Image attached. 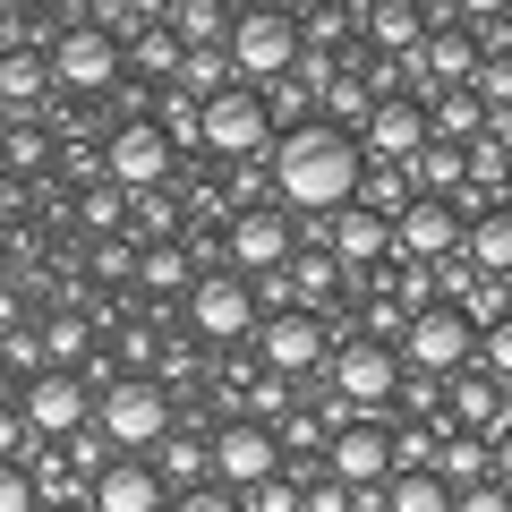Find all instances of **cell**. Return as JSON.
<instances>
[{
	"instance_id": "1",
	"label": "cell",
	"mask_w": 512,
	"mask_h": 512,
	"mask_svg": "<svg viewBox=\"0 0 512 512\" xmlns=\"http://www.w3.org/2000/svg\"><path fill=\"white\" fill-rule=\"evenodd\" d=\"M265 171H274V205L282 214H308V222H333L350 197H359L367 163H359V137H342L333 120H308L291 128V137H274V154H265Z\"/></svg>"
},
{
	"instance_id": "2",
	"label": "cell",
	"mask_w": 512,
	"mask_h": 512,
	"mask_svg": "<svg viewBox=\"0 0 512 512\" xmlns=\"http://www.w3.org/2000/svg\"><path fill=\"white\" fill-rule=\"evenodd\" d=\"M171 427H180V402H171L163 376H111L103 393H94V436H103L111 453H154Z\"/></svg>"
},
{
	"instance_id": "3",
	"label": "cell",
	"mask_w": 512,
	"mask_h": 512,
	"mask_svg": "<svg viewBox=\"0 0 512 512\" xmlns=\"http://www.w3.org/2000/svg\"><path fill=\"white\" fill-rule=\"evenodd\" d=\"M325 376H333V402H342L350 419H376L384 427V419H393V402H402V376H410V367H402V350H393V342L350 333V342H333Z\"/></svg>"
},
{
	"instance_id": "4",
	"label": "cell",
	"mask_w": 512,
	"mask_h": 512,
	"mask_svg": "<svg viewBox=\"0 0 512 512\" xmlns=\"http://www.w3.org/2000/svg\"><path fill=\"white\" fill-rule=\"evenodd\" d=\"M52 86L69 94V103H94V94H120L128 86V43H111L103 26L69 18L52 43Z\"/></svg>"
},
{
	"instance_id": "5",
	"label": "cell",
	"mask_w": 512,
	"mask_h": 512,
	"mask_svg": "<svg viewBox=\"0 0 512 512\" xmlns=\"http://www.w3.org/2000/svg\"><path fill=\"white\" fill-rule=\"evenodd\" d=\"M299 69V18L291 9H239L231 18V77L239 86H282Z\"/></svg>"
},
{
	"instance_id": "6",
	"label": "cell",
	"mask_w": 512,
	"mask_h": 512,
	"mask_svg": "<svg viewBox=\"0 0 512 512\" xmlns=\"http://www.w3.org/2000/svg\"><path fill=\"white\" fill-rule=\"evenodd\" d=\"M171 171H180V146L154 128V111H137V120L103 128V180H111V188L146 197V188H171Z\"/></svg>"
},
{
	"instance_id": "7",
	"label": "cell",
	"mask_w": 512,
	"mask_h": 512,
	"mask_svg": "<svg viewBox=\"0 0 512 512\" xmlns=\"http://www.w3.org/2000/svg\"><path fill=\"white\" fill-rule=\"evenodd\" d=\"M402 367L410 376H436V384H453V376H470L478 367V325L461 308H419L410 316V333H402Z\"/></svg>"
},
{
	"instance_id": "8",
	"label": "cell",
	"mask_w": 512,
	"mask_h": 512,
	"mask_svg": "<svg viewBox=\"0 0 512 512\" xmlns=\"http://www.w3.org/2000/svg\"><path fill=\"white\" fill-rule=\"evenodd\" d=\"M18 419H26V444H69L94 427V384L69 367H43L35 384H18Z\"/></svg>"
},
{
	"instance_id": "9",
	"label": "cell",
	"mask_w": 512,
	"mask_h": 512,
	"mask_svg": "<svg viewBox=\"0 0 512 512\" xmlns=\"http://www.w3.org/2000/svg\"><path fill=\"white\" fill-rule=\"evenodd\" d=\"M461 239H470V214H461L453 197H410L402 214H393V256H402L410 274H436V265H453Z\"/></svg>"
},
{
	"instance_id": "10",
	"label": "cell",
	"mask_w": 512,
	"mask_h": 512,
	"mask_svg": "<svg viewBox=\"0 0 512 512\" xmlns=\"http://www.w3.org/2000/svg\"><path fill=\"white\" fill-rule=\"evenodd\" d=\"M222 256H231V274L274 282L282 265L299 256V222L282 214V205H248V214H231V222H222Z\"/></svg>"
},
{
	"instance_id": "11",
	"label": "cell",
	"mask_w": 512,
	"mask_h": 512,
	"mask_svg": "<svg viewBox=\"0 0 512 512\" xmlns=\"http://www.w3.org/2000/svg\"><path fill=\"white\" fill-rule=\"evenodd\" d=\"M256 367L265 376H316V367H333V325L308 308H274L265 325H256Z\"/></svg>"
},
{
	"instance_id": "12",
	"label": "cell",
	"mask_w": 512,
	"mask_h": 512,
	"mask_svg": "<svg viewBox=\"0 0 512 512\" xmlns=\"http://www.w3.org/2000/svg\"><path fill=\"white\" fill-rule=\"evenodd\" d=\"M274 111H265V94L256 86H231L205 103V154L214 163H256V154H274Z\"/></svg>"
},
{
	"instance_id": "13",
	"label": "cell",
	"mask_w": 512,
	"mask_h": 512,
	"mask_svg": "<svg viewBox=\"0 0 512 512\" xmlns=\"http://www.w3.org/2000/svg\"><path fill=\"white\" fill-rule=\"evenodd\" d=\"M188 325H197L205 342H256V325H265V308H256V282L231 274V265L197 274V291H188Z\"/></svg>"
},
{
	"instance_id": "14",
	"label": "cell",
	"mask_w": 512,
	"mask_h": 512,
	"mask_svg": "<svg viewBox=\"0 0 512 512\" xmlns=\"http://www.w3.org/2000/svg\"><path fill=\"white\" fill-rule=\"evenodd\" d=\"M265 478H282V436L265 419H222L214 427V487L256 495Z\"/></svg>"
},
{
	"instance_id": "15",
	"label": "cell",
	"mask_w": 512,
	"mask_h": 512,
	"mask_svg": "<svg viewBox=\"0 0 512 512\" xmlns=\"http://www.w3.org/2000/svg\"><path fill=\"white\" fill-rule=\"evenodd\" d=\"M419 154H427V103H419V94H384V103L367 111V128H359V163L410 171Z\"/></svg>"
},
{
	"instance_id": "16",
	"label": "cell",
	"mask_w": 512,
	"mask_h": 512,
	"mask_svg": "<svg viewBox=\"0 0 512 512\" xmlns=\"http://www.w3.org/2000/svg\"><path fill=\"white\" fill-rule=\"evenodd\" d=\"M342 282H350V274H342V256H333V239H308V248H299L274 282H256V291H274L282 308H308V316H325L333 299H342Z\"/></svg>"
},
{
	"instance_id": "17",
	"label": "cell",
	"mask_w": 512,
	"mask_h": 512,
	"mask_svg": "<svg viewBox=\"0 0 512 512\" xmlns=\"http://www.w3.org/2000/svg\"><path fill=\"white\" fill-rule=\"evenodd\" d=\"M325 470L342 478L350 495H367V487H393V427H376V419H359V427H342V436L325 444Z\"/></svg>"
},
{
	"instance_id": "18",
	"label": "cell",
	"mask_w": 512,
	"mask_h": 512,
	"mask_svg": "<svg viewBox=\"0 0 512 512\" xmlns=\"http://www.w3.org/2000/svg\"><path fill=\"white\" fill-rule=\"evenodd\" d=\"M333 256H342V274L376 282L384 265H393V222H384L376 205H359V197H350L342 214H333Z\"/></svg>"
},
{
	"instance_id": "19",
	"label": "cell",
	"mask_w": 512,
	"mask_h": 512,
	"mask_svg": "<svg viewBox=\"0 0 512 512\" xmlns=\"http://www.w3.org/2000/svg\"><path fill=\"white\" fill-rule=\"evenodd\" d=\"M86 512H171V487L154 478V461H146V453H120L103 478H94Z\"/></svg>"
},
{
	"instance_id": "20",
	"label": "cell",
	"mask_w": 512,
	"mask_h": 512,
	"mask_svg": "<svg viewBox=\"0 0 512 512\" xmlns=\"http://www.w3.org/2000/svg\"><path fill=\"white\" fill-rule=\"evenodd\" d=\"M419 43H427V9H410V0H367L359 9V52H376V60L402 69Z\"/></svg>"
},
{
	"instance_id": "21",
	"label": "cell",
	"mask_w": 512,
	"mask_h": 512,
	"mask_svg": "<svg viewBox=\"0 0 512 512\" xmlns=\"http://www.w3.org/2000/svg\"><path fill=\"white\" fill-rule=\"evenodd\" d=\"M52 103H60L52 52H0V111H9V120H43Z\"/></svg>"
},
{
	"instance_id": "22",
	"label": "cell",
	"mask_w": 512,
	"mask_h": 512,
	"mask_svg": "<svg viewBox=\"0 0 512 512\" xmlns=\"http://www.w3.org/2000/svg\"><path fill=\"white\" fill-rule=\"evenodd\" d=\"M444 419L453 427H470V436H504V384L487 376V367H470V376H453L444 384Z\"/></svg>"
},
{
	"instance_id": "23",
	"label": "cell",
	"mask_w": 512,
	"mask_h": 512,
	"mask_svg": "<svg viewBox=\"0 0 512 512\" xmlns=\"http://www.w3.org/2000/svg\"><path fill=\"white\" fill-rule=\"evenodd\" d=\"M154 478H163L171 495L214 487V436H197V427H171V436L154 444Z\"/></svg>"
},
{
	"instance_id": "24",
	"label": "cell",
	"mask_w": 512,
	"mask_h": 512,
	"mask_svg": "<svg viewBox=\"0 0 512 512\" xmlns=\"http://www.w3.org/2000/svg\"><path fill=\"white\" fill-rule=\"evenodd\" d=\"M35 333H43V367H69V376H86V367L103 359V350H94L103 333H94V316H86V308H52Z\"/></svg>"
},
{
	"instance_id": "25",
	"label": "cell",
	"mask_w": 512,
	"mask_h": 512,
	"mask_svg": "<svg viewBox=\"0 0 512 512\" xmlns=\"http://www.w3.org/2000/svg\"><path fill=\"white\" fill-rule=\"evenodd\" d=\"M436 478H444V487H487V478H495V444L487 436H470V427H444V436H436Z\"/></svg>"
},
{
	"instance_id": "26",
	"label": "cell",
	"mask_w": 512,
	"mask_h": 512,
	"mask_svg": "<svg viewBox=\"0 0 512 512\" xmlns=\"http://www.w3.org/2000/svg\"><path fill=\"white\" fill-rule=\"evenodd\" d=\"M180 60H188V52H180V35H171V26H163V9H154V26H146L137 43H128V77L163 94V86H180Z\"/></svg>"
},
{
	"instance_id": "27",
	"label": "cell",
	"mask_w": 512,
	"mask_h": 512,
	"mask_svg": "<svg viewBox=\"0 0 512 512\" xmlns=\"http://www.w3.org/2000/svg\"><path fill=\"white\" fill-rule=\"evenodd\" d=\"M461 256H470L487 282H512V205H487V214L470 222V239H461Z\"/></svg>"
},
{
	"instance_id": "28",
	"label": "cell",
	"mask_w": 512,
	"mask_h": 512,
	"mask_svg": "<svg viewBox=\"0 0 512 512\" xmlns=\"http://www.w3.org/2000/svg\"><path fill=\"white\" fill-rule=\"evenodd\" d=\"M163 26L180 35V52H231V9H214V0H171Z\"/></svg>"
},
{
	"instance_id": "29",
	"label": "cell",
	"mask_w": 512,
	"mask_h": 512,
	"mask_svg": "<svg viewBox=\"0 0 512 512\" xmlns=\"http://www.w3.org/2000/svg\"><path fill=\"white\" fill-rule=\"evenodd\" d=\"M137 291H146V299L197 291V256H188V239H154V248L137 256Z\"/></svg>"
},
{
	"instance_id": "30",
	"label": "cell",
	"mask_w": 512,
	"mask_h": 512,
	"mask_svg": "<svg viewBox=\"0 0 512 512\" xmlns=\"http://www.w3.org/2000/svg\"><path fill=\"white\" fill-rule=\"evenodd\" d=\"M52 146H60L52 111H43V120H9V128H0V171H9V180H26V171L52 163Z\"/></svg>"
},
{
	"instance_id": "31",
	"label": "cell",
	"mask_w": 512,
	"mask_h": 512,
	"mask_svg": "<svg viewBox=\"0 0 512 512\" xmlns=\"http://www.w3.org/2000/svg\"><path fill=\"white\" fill-rule=\"evenodd\" d=\"M427 137H436V146H478V137H487V103H478L470 86L436 94V103H427Z\"/></svg>"
},
{
	"instance_id": "32",
	"label": "cell",
	"mask_w": 512,
	"mask_h": 512,
	"mask_svg": "<svg viewBox=\"0 0 512 512\" xmlns=\"http://www.w3.org/2000/svg\"><path fill=\"white\" fill-rule=\"evenodd\" d=\"M384 512H453V487H444L436 470H393V487H384Z\"/></svg>"
},
{
	"instance_id": "33",
	"label": "cell",
	"mask_w": 512,
	"mask_h": 512,
	"mask_svg": "<svg viewBox=\"0 0 512 512\" xmlns=\"http://www.w3.org/2000/svg\"><path fill=\"white\" fill-rule=\"evenodd\" d=\"M154 128H163L180 154H188V146H205V103H188L180 86H163V94H154Z\"/></svg>"
},
{
	"instance_id": "34",
	"label": "cell",
	"mask_w": 512,
	"mask_h": 512,
	"mask_svg": "<svg viewBox=\"0 0 512 512\" xmlns=\"http://www.w3.org/2000/svg\"><path fill=\"white\" fill-rule=\"evenodd\" d=\"M77 222H86L94 239H120V231H128V188H111V180H94L86 197H77Z\"/></svg>"
},
{
	"instance_id": "35",
	"label": "cell",
	"mask_w": 512,
	"mask_h": 512,
	"mask_svg": "<svg viewBox=\"0 0 512 512\" xmlns=\"http://www.w3.org/2000/svg\"><path fill=\"white\" fill-rule=\"evenodd\" d=\"M410 197H419V188H410V171H393V163H367V180H359V205H376V214L393 222Z\"/></svg>"
},
{
	"instance_id": "36",
	"label": "cell",
	"mask_w": 512,
	"mask_h": 512,
	"mask_svg": "<svg viewBox=\"0 0 512 512\" xmlns=\"http://www.w3.org/2000/svg\"><path fill=\"white\" fill-rule=\"evenodd\" d=\"M0 367H9L18 384H35L43 376V333L35 325H0Z\"/></svg>"
},
{
	"instance_id": "37",
	"label": "cell",
	"mask_w": 512,
	"mask_h": 512,
	"mask_svg": "<svg viewBox=\"0 0 512 512\" xmlns=\"http://www.w3.org/2000/svg\"><path fill=\"white\" fill-rule=\"evenodd\" d=\"M137 256H146V248H137V239H94V256H86V265H94V282H137Z\"/></svg>"
},
{
	"instance_id": "38",
	"label": "cell",
	"mask_w": 512,
	"mask_h": 512,
	"mask_svg": "<svg viewBox=\"0 0 512 512\" xmlns=\"http://www.w3.org/2000/svg\"><path fill=\"white\" fill-rule=\"evenodd\" d=\"M478 103H487V111H512V52H487V60H478Z\"/></svg>"
},
{
	"instance_id": "39",
	"label": "cell",
	"mask_w": 512,
	"mask_h": 512,
	"mask_svg": "<svg viewBox=\"0 0 512 512\" xmlns=\"http://www.w3.org/2000/svg\"><path fill=\"white\" fill-rule=\"evenodd\" d=\"M478 367H487L495 384H512V316H495V325L478 333Z\"/></svg>"
},
{
	"instance_id": "40",
	"label": "cell",
	"mask_w": 512,
	"mask_h": 512,
	"mask_svg": "<svg viewBox=\"0 0 512 512\" xmlns=\"http://www.w3.org/2000/svg\"><path fill=\"white\" fill-rule=\"evenodd\" d=\"M239 512H299V478L282 470V478H265L256 495H239Z\"/></svg>"
},
{
	"instance_id": "41",
	"label": "cell",
	"mask_w": 512,
	"mask_h": 512,
	"mask_svg": "<svg viewBox=\"0 0 512 512\" xmlns=\"http://www.w3.org/2000/svg\"><path fill=\"white\" fill-rule=\"evenodd\" d=\"M0 512H43V504H35V478H26V461H0Z\"/></svg>"
},
{
	"instance_id": "42",
	"label": "cell",
	"mask_w": 512,
	"mask_h": 512,
	"mask_svg": "<svg viewBox=\"0 0 512 512\" xmlns=\"http://www.w3.org/2000/svg\"><path fill=\"white\" fill-rule=\"evenodd\" d=\"M171 512H239V495L231 487H188V495H171Z\"/></svg>"
},
{
	"instance_id": "43",
	"label": "cell",
	"mask_w": 512,
	"mask_h": 512,
	"mask_svg": "<svg viewBox=\"0 0 512 512\" xmlns=\"http://www.w3.org/2000/svg\"><path fill=\"white\" fill-rule=\"evenodd\" d=\"M26 453V419H18V393H0V461Z\"/></svg>"
},
{
	"instance_id": "44",
	"label": "cell",
	"mask_w": 512,
	"mask_h": 512,
	"mask_svg": "<svg viewBox=\"0 0 512 512\" xmlns=\"http://www.w3.org/2000/svg\"><path fill=\"white\" fill-rule=\"evenodd\" d=\"M453 512H512V487H495V478H487V487H461Z\"/></svg>"
},
{
	"instance_id": "45",
	"label": "cell",
	"mask_w": 512,
	"mask_h": 512,
	"mask_svg": "<svg viewBox=\"0 0 512 512\" xmlns=\"http://www.w3.org/2000/svg\"><path fill=\"white\" fill-rule=\"evenodd\" d=\"M495 487H512V427L495 436Z\"/></svg>"
},
{
	"instance_id": "46",
	"label": "cell",
	"mask_w": 512,
	"mask_h": 512,
	"mask_svg": "<svg viewBox=\"0 0 512 512\" xmlns=\"http://www.w3.org/2000/svg\"><path fill=\"white\" fill-rule=\"evenodd\" d=\"M504 205H512V163H504Z\"/></svg>"
},
{
	"instance_id": "47",
	"label": "cell",
	"mask_w": 512,
	"mask_h": 512,
	"mask_svg": "<svg viewBox=\"0 0 512 512\" xmlns=\"http://www.w3.org/2000/svg\"><path fill=\"white\" fill-rule=\"evenodd\" d=\"M0 128H9V111H0Z\"/></svg>"
}]
</instances>
